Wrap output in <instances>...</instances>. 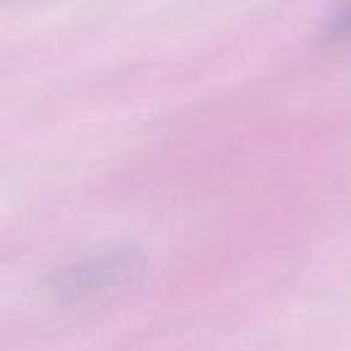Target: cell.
<instances>
[{"instance_id":"6da1fadb","label":"cell","mask_w":351,"mask_h":351,"mask_svg":"<svg viewBox=\"0 0 351 351\" xmlns=\"http://www.w3.org/2000/svg\"><path fill=\"white\" fill-rule=\"evenodd\" d=\"M145 272V258L137 250H111L63 267L49 279V289L63 306H82L132 284Z\"/></svg>"}]
</instances>
